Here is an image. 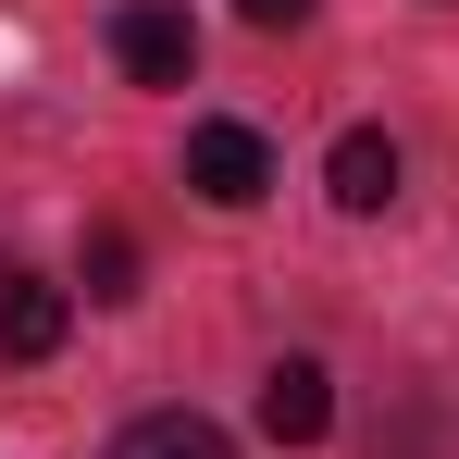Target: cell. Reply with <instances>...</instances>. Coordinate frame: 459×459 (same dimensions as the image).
<instances>
[{
    "mask_svg": "<svg viewBox=\"0 0 459 459\" xmlns=\"http://www.w3.org/2000/svg\"><path fill=\"white\" fill-rule=\"evenodd\" d=\"M63 323H75V299L50 273H0V360H50Z\"/></svg>",
    "mask_w": 459,
    "mask_h": 459,
    "instance_id": "obj_5",
    "label": "cell"
},
{
    "mask_svg": "<svg viewBox=\"0 0 459 459\" xmlns=\"http://www.w3.org/2000/svg\"><path fill=\"white\" fill-rule=\"evenodd\" d=\"M112 459H236V447H224V422H199V410H150V422L112 435Z\"/></svg>",
    "mask_w": 459,
    "mask_h": 459,
    "instance_id": "obj_6",
    "label": "cell"
},
{
    "mask_svg": "<svg viewBox=\"0 0 459 459\" xmlns=\"http://www.w3.org/2000/svg\"><path fill=\"white\" fill-rule=\"evenodd\" d=\"M261 435H273V447H323V435H335L323 360H273V373H261Z\"/></svg>",
    "mask_w": 459,
    "mask_h": 459,
    "instance_id": "obj_3",
    "label": "cell"
},
{
    "mask_svg": "<svg viewBox=\"0 0 459 459\" xmlns=\"http://www.w3.org/2000/svg\"><path fill=\"white\" fill-rule=\"evenodd\" d=\"M112 63L137 87H186V63H199V25L174 13V0H125L112 13Z\"/></svg>",
    "mask_w": 459,
    "mask_h": 459,
    "instance_id": "obj_1",
    "label": "cell"
},
{
    "mask_svg": "<svg viewBox=\"0 0 459 459\" xmlns=\"http://www.w3.org/2000/svg\"><path fill=\"white\" fill-rule=\"evenodd\" d=\"M87 299H137V236H125V224L87 236Z\"/></svg>",
    "mask_w": 459,
    "mask_h": 459,
    "instance_id": "obj_7",
    "label": "cell"
},
{
    "mask_svg": "<svg viewBox=\"0 0 459 459\" xmlns=\"http://www.w3.org/2000/svg\"><path fill=\"white\" fill-rule=\"evenodd\" d=\"M186 186H199L212 212H248V199L273 186V150H261L248 125H186Z\"/></svg>",
    "mask_w": 459,
    "mask_h": 459,
    "instance_id": "obj_2",
    "label": "cell"
},
{
    "mask_svg": "<svg viewBox=\"0 0 459 459\" xmlns=\"http://www.w3.org/2000/svg\"><path fill=\"white\" fill-rule=\"evenodd\" d=\"M397 174H410V161H397V137H385V125H348V137H335V161H323L335 212H360V224H373L385 199H397Z\"/></svg>",
    "mask_w": 459,
    "mask_h": 459,
    "instance_id": "obj_4",
    "label": "cell"
},
{
    "mask_svg": "<svg viewBox=\"0 0 459 459\" xmlns=\"http://www.w3.org/2000/svg\"><path fill=\"white\" fill-rule=\"evenodd\" d=\"M248 25H310V0H236Z\"/></svg>",
    "mask_w": 459,
    "mask_h": 459,
    "instance_id": "obj_8",
    "label": "cell"
}]
</instances>
